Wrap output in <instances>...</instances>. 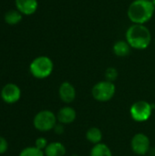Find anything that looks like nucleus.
<instances>
[{"label":"nucleus","mask_w":155,"mask_h":156,"mask_svg":"<svg viewBox=\"0 0 155 156\" xmlns=\"http://www.w3.org/2000/svg\"><path fill=\"white\" fill-rule=\"evenodd\" d=\"M155 6L152 0H133L127 9V16L132 24L145 25L153 16Z\"/></svg>","instance_id":"f257e3e1"},{"label":"nucleus","mask_w":155,"mask_h":156,"mask_svg":"<svg viewBox=\"0 0 155 156\" xmlns=\"http://www.w3.org/2000/svg\"><path fill=\"white\" fill-rule=\"evenodd\" d=\"M152 39V33L145 25L132 24L125 32V40L133 49H146L151 45Z\"/></svg>","instance_id":"f03ea898"},{"label":"nucleus","mask_w":155,"mask_h":156,"mask_svg":"<svg viewBox=\"0 0 155 156\" xmlns=\"http://www.w3.org/2000/svg\"><path fill=\"white\" fill-rule=\"evenodd\" d=\"M53 61L47 56H39L36 58L29 66L30 73L34 78L38 80H43L49 77L53 72Z\"/></svg>","instance_id":"7ed1b4c3"},{"label":"nucleus","mask_w":155,"mask_h":156,"mask_svg":"<svg viewBox=\"0 0 155 156\" xmlns=\"http://www.w3.org/2000/svg\"><path fill=\"white\" fill-rule=\"evenodd\" d=\"M116 93V86L113 82L101 80L94 84L91 89L93 99L100 102H107L111 101Z\"/></svg>","instance_id":"20e7f679"},{"label":"nucleus","mask_w":155,"mask_h":156,"mask_svg":"<svg viewBox=\"0 0 155 156\" xmlns=\"http://www.w3.org/2000/svg\"><path fill=\"white\" fill-rule=\"evenodd\" d=\"M153 108V104L146 101H138L131 106L130 115L136 122H145L151 118Z\"/></svg>","instance_id":"39448f33"},{"label":"nucleus","mask_w":155,"mask_h":156,"mask_svg":"<svg viewBox=\"0 0 155 156\" xmlns=\"http://www.w3.org/2000/svg\"><path fill=\"white\" fill-rule=\"evenodd\" d=\"M57 115L49 110L38 112L33 120L34 127L39 132H48L54 129L57 124Z\"/></svg>","instance_id":"423d86ee"},{"label":"nucleus","mask_w":155,"mask_h":156,"mask_svg":"<svg viewBox=\"0 0 155 156\" xmlns=\"http://www.w3.org/2000/svg\"><path fill=\"white\" fill-rule=\"evenodd\" d=\"M131 148L137 155H146L151 150V142L149 137L143 133L134 134L131 141Z\"/></svg>","instance_id":"0eeeda50"},{"label":"nucleus","mask_w":155,"mask_h":156,"mask_svg":"<svg viewBox=\"0 0 155 156\" xmlns=\"http://www.w3.org/2000/svg\"><path fill=\"white\" fill-rule=\"evenodd\" d=\"M20 97H21V90L16 84L7 83L3 87L1 90L2 100L8 104H13L17 102L20 100Z\"/></svg>","instance_id":"6e6552de"},{"label":"nucleus","mask_w":155,"mask_h":156,"mask_svg":"<svg viewBox=\"0 0 155 156\" xmlns=\"http://www.w3.org/2000/svg\"><path fill=\"white\" fill-rule=\"evenodd\" d=\"M58 95L64 103H71L76 99V89L74 85L69 81H64L58 88Z\"/></svg>","instance_id":"1a4fd4ad"},{"label":"nucleus","mask_w":155,"mask_h":156,"mask_svg":"<svg viewBox=\"0 0 155 156\" xmlns=\"http://www.w3.org/2000/svg\"><path fill=\"white\" fill-rule=\"evenodd\" d=\"M77 112L74 108L70 106H64L60 108L57 113V120L62 124H70L75 122Z\"/></svg>","instance_id":"9d476101"},{"label":"nucleus","mask_w":155,"mask_h":156,"mask_svg":"<svg viewBox=\"0 0 155 156\" xmlns=\"http://www.w3.org/2000/svg\"><path fill=\"white\" fill-rule=\"evenodd\" d=\"M16 10H18L22 15L31 16L37 10L38 6L37 0H16Z\"/></svg>","instance_id":"9b49d317"},{"label":"nucleus","mask_w":155,"mask_h":156,"mask_svg":"<svg viewBox=\"0 0 155 156\" xmlns=\"http://www.w3.org/2000/svg\"><path fill=\"white\" fill-rule=\"evenodd\" d=\"M44 153L46 156H65L67 154V149L63 144L59 142H53L48 144Z\"/></svg>","instance_id":"f8f14e48"},{"label":"nucleus","mask_w":155,"mask_h":156,"mask_svg":"<svg viewBox=\"0 0 155 156\" xmlns=\"http://www.w3.org/2000/svg\"><path fill=\"white\" fill-rule=\"evenodd\" d=\"M131 46L126 40H118L112 46V51L115 56L119 58L127 57L131 53Z\"/></svg>","instance_id":"ddd939ff"},{"label":"nucleus","mask_w":155,"mask_h":156,"mask_svg":"<svg viewBox=\"0 0 155 156\" xmlns=\"http://www.w3.org/2000/svg\"><path fill=\"white\" fill-rule=\"evenodd\" d=\"M86 139L88 142L95 145L101 143L103 139V133L101 130L99 129L98 127H90L86 132Z\"/></svg>","instance_id":"4468645a"},{"label":"nucleus","mask_w":155,"mask_h":156,"mask_svg":"<svg viewBox=\"0 0 155 156\" xmlns=\"http://www.w3.org/2000/svg\"><path fill=\"white\" fill-rule=\"evenodd\" d=\"M90 156H113L112 155V152L111 150V148L103 144H98L93 145V147L90 150Z\"/></svg>","instance_id":"2eb2a0df"},{"label":"nucleus","mask_w":155,"mask_h":156,"mask_svg":"<svg viewBox=\"0 0 155 156\" xmlns=\"http://www.w3.org/2000/svg\"><path fill=\"white\" fill-rule=\"evenodd\" d=\"M22 20V14L18 10H9L5 14V21L8 25H16Z\"/></svg>","instance_id":"dca6fc26"},{"label":"nucleus","mask_w":155,"mask_h":156,"mask_svg":"<svg viewBox=\"0 0 155 156\" xmlns=\"http://www.w3.org/2000/svg\"><path fill=\"white\" fill-rule=\"evenodd\" d=\"M19 156H46L44 151L37 148L36 146H30V147H26L24 148L20 154Z\"/></svg>","instance_id":"f3484780"},{"label":"nucleus","mask_w":155,"mask_h":156,"mask_svg":"<svg viewBox=\"0 0 155 156\" xmlns=\"http://www.w3.org/2000/svg\"><path fill=\"white\" fill-rule=\"evenodd\" d=\"M105 80H108V81H111V82H114L117 78H118V70L116 69V68L114 67H109L106 70H105Z\"/></svg>","instance_id":"a211bd4d"},{"label":"nucleus","mask_w":155,"mask_h":156,"mask_svg":"<svg viewBox=\"0 0 155 156\" xmlns=\"http://www.w3.org/2000/svg\"><path fill=\"white\" fill-rule=\"evenodd\" d=\"M48 144V141H47V139L44 138V137H39V138H37V139L36 140V143H35V146H36L37 148L42 150V151H44V150L47 148Z\"/></svg>","instance_id":"6ab92c4d"},{"label":"nucleus","mask_w":155,"mask_h":156,"mask_svg":"<svg viewBox=\"0 0 155 156\" xmlns=\"http://www.w3.org/2000/svg\"><path fill=\"white\" fill-rule=\"evenodd\" d=\"M8 149V144L4 137L0 136V154H5Z\"/></svg>","instance_id":"aec40b11"},{"label":"nucleus","mask_w":155,"mask_h":156,"mask_svg":"<svg viewBox=\"0 0 155 156\" xmlns=\"http://www.w3.org/2000/svg\"><path fill=\"white\" fill-rule=\"evenodd\" d=\"M54 132L58 134V135H61L64 132H65V128H64V124L62 123H57L56 126L54 127Z\"/></svg>","instance_id":"412c9836"},{"label":"nucleus","mask_w":155,"mask_h":156,"mask_svg":"<svg viewBox=\"0 0 155 156\" xmlns=\"http://www.w3.org/2000/svg\"><path fill=\"white\" fill-rule=\"evenodd\" d=\"M152 2H153V5L155 6V0H152Z\"/></svg>","instance_id":"4be33fe9"},{"label":"nucleus","mask_w":155,"mask_h":156,"mask_svg":"<svg viewBox=\"0 0 155 156\" xmlns=\"http://www.w3.org/2000/svg\"><path fill=\"white\" fill-rule=\"evenodd\" d=\"M71 156H79V155H77V154H73V155H71Z\"/></svg>","instance_id":"5701e85b"},{"label":"nucleus","mask_w":155,"mask_h":156,"mask_svg":"<svg viewBox=\"0 0 155 156\" xmlns=\"http://www.w3.org/2000/svg\"><path fill=\"white\" fill-rule=\"evenodd\" d=\"M154 44H155V40H154Z\"/></svg>","instance_id":"b1692460"},{"label":"nucleus","mask_w":155,"mask_h":156,"mask_svg":"<svg viewBox=\"0 0 155 156\" xmlns=\"http://www.w3.org/2000/svg\"><path fill=\"white\" fill-rule=\"evenodd\" d=\"M144 156H146V155H144Z\"/></svg>","instance_id":"393cba45"}]
</instances>
